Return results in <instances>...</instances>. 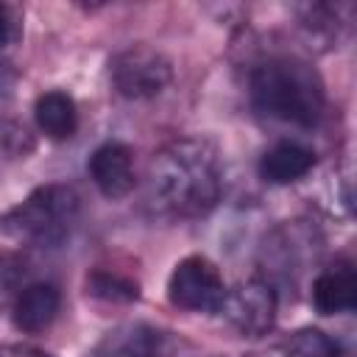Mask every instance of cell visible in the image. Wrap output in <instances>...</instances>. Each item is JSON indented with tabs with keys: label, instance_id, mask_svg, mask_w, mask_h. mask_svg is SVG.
Wrapping results in <instances>:
<instances>
[{
	"label": "cell",
	"instance_id": "14",
	"mask_svg": "<svg viewBox=\"0 0 357 357\" xmlns=\"http://www.w3.org/2000/svg\"><path fill=\"white\" fill-rule=\"evenodd\" d=\"M86 293L103 301H137L139 298V284L128 276L109 273V271H95L86 276Z\"/></svg>",
	"mask_w": 357,
	"mask_h": 357
},
{
	"label": "cell",
	"instance_id": "13",
	"mask_svg": "<svg viewBox=\"0 0 357 357\" xmlns=\"http://www.w3.org/2000/svg\"><path fill=\"white\" fill-rule=\"evenodd\" d=\"M248 357H343V349L332 335L304 326L259 346Z\"/></svg>",
	"mask_w": 357,
	"mask_h": 357
},
{
	"label": "cell",
	"instance_id": "1",
	"mask_svg": "<svg viewBox=\"0 0 357 357\" xmlns=\"http://www.w3.org/2000/svg\"><path fill=\"white\" fill-rule=\"evenodd\" d=\"M223 195L220 151L201 137L165 142L145 167V204L167 220L209 215Z\"/></svg>",
	"mask_w": 357,
	"mask_h": 357
},
{
	"label": "cell",
	"instance_id": "11",
	"mask_svg": "<svg viewBox=\"0 0 357 357\" xmlns=\"http://www.w3.org/2000/svg\"><path fill=\"white\" fill-rule=\"evenodd\" d=\"M165 335L142 321H128L103 335L95 357H162Z\"/></svg>",
	"mask_w": 357,
	"mask_h": 357
},
{
	"label": "cell",
	"instance_id": "15",
	"mask_svg": "<svg viewBox=\"0 0 357 357\" xmlns=\"http://www.w3.org/2000/svg\"><path fill=\"white\" fill-rule=\"evenodd\" d=\"M22 276H25V265L17 254L11 251H0V307H11L14 296L22 290Z\"/></svg>",
	"mask_w": 357,
	"mask_h": 357
},
{
	"label": "cell",
	"instance_id": "9",
	"mask_svg": "<svg viewBox=\"0 0 357 357\" xmlns=\"http://www.w3.org/2000/svg\"><path fill=\"white\" fill-rule=\"evenodd\" d=\"M61 310V293L53 282H25L11 301V321L20 332H45Z\"/></svg>",
	"mask_w": 357,
	"mask_h": 357
},
{
	"label": "cell",
	"instance_id": "2",
	"mask_svg": "<svg viewBox=\"0 0 357 357\" xmlns=\"http://www.w3.org/2000/svg\"><path fill=\"white\" fill-rule=\"evenodd\" d=\"M248 100L262 117L298 128L318 126L326 112L321 75L310 61L290 53L265 56L251 67Z\"/></svg>",
	"mask_w": 357,
	"mask_h": 357
},
{
	"label": "cell",
	"instance_id": "10",
	"mask_svg": "<svg viewBox=\"0 0 357 357\" xmlns=\"http://www.w3.org/2000/svg\"><path fill=\"white\" fill-rule=\"evenodd\" d=\"M315 167V151L298 139H279L259 156V176L268 184L301 181Z\"/></svg>",
	"mask_w": 357,
	"mask_h": 357
},
{
	"label": "cell",
	"instance_id": "12",
	"mask_svg": "<svg viewBox=\"0 0 357 357\" xmlns=\"http://www.w3.org/2000/svg\"><path fill=\"white\" fill-rule=\"evenodd\" d=\"M33 123L53 142L73 139L78 131V106H75L73 95H67L64 89L42 92L33 103Z\"/></svg>",
	"mask_w": 357,
	"mask_h": 357
},
{
	"label": "cell",
	"instance_id": "8",
	"mask_svg": "<svg viewBox=\"0 0 357 357\" xmlns=\"http://www.w3.org/2000/svg\"><path fill=\"white\" fill-rule=\"evenodd\" d=\"M312 307L321 315H340L357 307V273L351 259H335L312 279Z\"/></svg>",
	"mask_w": 357,
	"mask_h": 357
},
{
	"label": "cell",
	"instance_id": "3",
	"mask_svg": "<svg viewBox=\"0 0 357 357\" xmlns=\"http://www.w3.org/2000/svg\"><path fill=\"white\" fill-rule=\"evenodd\" d=\"M78 218L81 195L75 192V187L50 181L31 190L22 201L0 215V234L22 245L56 248L70 240Z\"/></svg>",
	"mask_w": 357,
	"mask_h": 357
},
{
	"label": "cell",
	"instance_id": "7",
	"mask_svg": "<svg viewBox=\"0 0 357 357\" xmlns=\"http://www.w3.org/2000/svg\"><path fill=\"white\" fill-rule=\"evenodd\" d=\"M86 173L103 198H126L137 187L134 153L126 142L109 139L98 145L86 162Z\"/></svg>",
	"mask_w": 357,
	"mask_h": 357
},
{
	"label": "cell",
	"instance_id": "5",
	"mask_svg": "<svg viewBox=\"0 0 357 357\" xmlns=\"http://www.w3.org/2000/svg\"><path fill=\"white\" fill-rule=\"evenodd\" d=\"M226 296V282L218 265L201 254L178 259L167 276V301L184 312L212 315L220 310Z\"/></svg>",
	"mask_w": 357,
	"mask_h": 357
},
{
	"label": "cell",
	"instance_id": "17",
	"mask_svg": "<svg viewBox=\"0 0 357 357\" xmlns=\"http://www.w3.org/2000/svg\"><path fill=\"white\" fill-rule=\"evenodd\" d=\"M0 357H53V354L31 346H0Z\"/></svg>",
	"mask_w": 357,
	"mask_h": 357
},
{
	"label": "cell",
	"instance_id": "16",
	"mask_svg": "<svg viewBox=\"0 0 357 357\" xmlns=\"http://www.w3.org/2000/svg\"><path fill=\"white\" fill-rule=\"evenodd\" d=\"M11 36H14V17H11V8L0 3V53L8 47Z\"/></svg>",
	"mask_w": 357,
	"mask_h": 357
},
{
	"label": "cell",
	"instance_id": "6",
	"mask_svg": "<svg viewBox=\"0 0 357 357\" xmlns=\"http://www.w3.org/2000/svg\"><path fill=\"white\" fill-rule=\"evenodd\" d=\"M276 307H279L276 287L268 279L254 276L234 287H226V296L218 312L243 337H262L276 324Z\"/></svg>",
	"mask_w": 357,
	"mask_h": 357
},
{
	"label": "cell",
	"instance_id": "4",
	"mask_svg": "<svg viewBox=\"0 0 357 357\" xmlns=\"http://www.w3.org/2000/svg\"><path fill=\"white\" fill-rule=\"evenodd\" d=\"M173 81L170 59L151 45H128L109 59V84L126 100H153Z\"/></svg>",
	"mask_w": 357,
	"mask_h": 357
}]
</instances>
